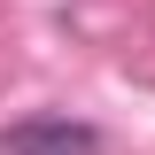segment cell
Returning <instances> with one entry per match:
<instances>
[{"label": "cell", "instance_id": "obj_1", "mask_svg": "<svg viewBox=\"0 0 155 155\" xmlns=\"http://www.w3.org/2000/svg\"><path fill=\"white\" fill-rule=\"evenodd\" d=\"M0 155H101L93 124H70V116H31L0 140Z\"/></svg>", "mask_w": 155, "mask_h": 155}]
</instances>
